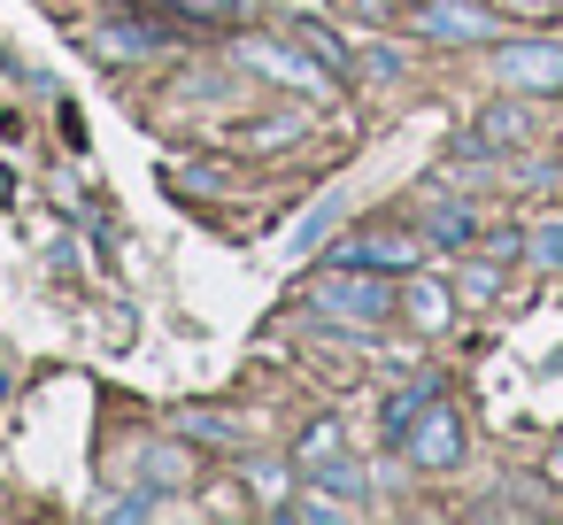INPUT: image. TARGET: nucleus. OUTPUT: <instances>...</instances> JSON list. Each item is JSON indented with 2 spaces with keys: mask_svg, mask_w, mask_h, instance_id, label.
<instances>
[{
  "mask_svg": "<svg viewBox=\"0 0 563 525\" xmlns=\"http://www.w3.org/2000/svg\"><path fill=\"white\" fill-rule=\"evenodd\" d=\"M455 294H463V302H486V294H501V263H471V271L455 278Z\"/></svg>",
  "mask_w": 563,
  "mask_h": 525,
  "instance_id": "16",
  "label": "nucleus"
},
{
  "mask_svg": "<svg viewBox=\"0 0 563 525\" xmlns=\"http://www.w3.org/2000/svg\"><path fill=\"white\" fill-rule=\"evenodd\" d=\"M540 371H555V379H563V348H555V356H548V363H540Z\"/></svg>",
  "mask_w": 563,
  "mask_h": 525,
  "instance_id": "21",
  "label": "nucleus"
},
{
  "mask_svg": "<svg viewBox=\"0 0 563 525\" xmlns=\"http://www.w3.org/2000/svg\"><path fill=\"white\" fill-rule=\"evenodd\" d=\"M401 309H409V325H417V332H440V325H448V309H455V294H448L440 278H409V286H401Z\"/></svg>",
  "mask_w": 563,
  "mask_h": 525,
  "instance_id": "9",
  "label": "nucleus"
},
{
  "mask_svg": "<svg viewBox=\"0 0 563 525\" xmlns=\"http://www.w3.org/2000/svg\"><path fill=\"white\" fill-rule=\"evenodd\" d=\"M532 140V117L517 109V101H494V109H478V124L463 132V147H478V155H494V147H525Z\"/></svg>",
  "mask_w": 563,
  "mask_h": 525,
  "instance_id": "7",
  "label": "nucleus"
},
{
  "mask_svg": "<svg viewBox=\"0 0 563 525\" xmlns=\"http://www.w3.org/2000/svg\"><path fill=\"white\" fill-rule=\"evenodd\" d=\"M394 448L417 463V471H455L463 463V417L440 402V394H424L409 417H401V433H394Z\"/></svg>",
  "mask_w": 563,
  "mask_h": 525,
  "instance_id": "2",
  "label": "nucleus"
},
{
  "mask_svg": "<svg viewBox=\"0 0 563 525\" xmlns=\"http://www.w3.org/2000/svg\"><path fill=\"white\" fill-rule=\"evenodd\" d=\"M340 209H347V194H340V186H332L324 201H309V209H301V217L286 225V240H278V255H286V263H301V255H317V248H324V232L340 225Z\"/></svg>",
  "mask_w": 563,
  "mask_h": 525,
  "instance_id": "5",
  "label": "nucleus"
},
{
  "mask_svg": "<svg viewBox=\"0 0 563 525\" xmlns=\"http://www.w3.org/2000/svg\"><path fill=\"white\" fill-rule=\"evenodd\" d=\"M170 425H178V433H186V440H232V433H240V425H232V417H224V409H178V417H170Z\"/></svg>",
  "mask_w": 563,
  "mask_h": 525,
  "instance_id": "12",
  "label": "nucleus"
},
{
  "mask_svg": "<svg viewBox=\"0 0 563 525\" xmlns=\"http://www.w3.org/2000/svg\"><path fill=\"white\" fill-rule=\"evenodd\" d=\"M332 448H340V425H332V417L301 433V463H317V456H332Z\"/></svg>",
  "mask_w": 563,
  "mask_h": 525,
  "instance_id": "17",
  "label": "nucleus"
},
{
  "mask_svg": "<svg viewBox=\"0 0 563 525\" xmlns=\"http://www.w3.org/2000/svg\"><path fill=\"white\" fill-rule=\"evenodd\" d=\"M478 225H471V209H432L424 217V240H440V248H463Z\"/></svg>",
  "mask_w": 563,
  "mask_h": 525,
  "instance_id": "14",
  "label": "nucleus"
},
{
  "mask_svg": "<svg viewBox=\"0 0 563 525\" xmlns=\"http://www.w3.org/2000/svg\"><path fill=\"white\" fill-rule=\"evenodd\" d=\"M309 471V486H324V494H340V502H363V463L347 456V448H332V456H317V463H301Z\"/></svg>",
  "mask_w": 563,
  "mask_h": 525,
  "instance_id": "10",
  "label": "nucleus"
},
{
  "mask_svg": "<svg viewBox=\"0 0 563 525\" xmlns=\"http://www.w3.org/2000/svg\"><path fill=\"white\" fill-rule=\"evenodd\" d=\"M0 402H9V356H0Z\"/></svg>",
  "mask_w": 563,
  "mask_h": 525,
  "instance_id": "22",
  "label": "nucleus"
},
{
  "mask_svg": "<svg viewBox=\"0 0 563 525\" xmlns=\"http://www.w3.org/2000/svg\"><path fill=\"white\" fill-rule=\"evenodd\" d=\"M525 240H532L525 255H532L540 271H563V217H555V225H540V232H525Z\"/></svg>",
  "mask_w": 563,
  "mask_h": 525,
  "instance_id": "15",
  "label": "nucleus"
},
{
  "mask_svg": "<svg viewBox=\"0 0 563 525\" xmlns=\"http://www.w3.org/2000/svg\"><path fill=\"white\" fill-rule=\"evenodd\" d=\"M155 47H163V32H147V24H101L93 32L101 63H132V55H155Z\"/></svg>",
  "mask_w": 563,
  "mask_h": 525,
  "instance_id": "11",
  "label": "nucleus"
},
{
  "mask_svg": "<svg viewBox=\"0 0 563 525\" xmlns=\"http://www.w3.org/2000/svg\"><path fill=\"white\" fill-rule=\"evenodd\" d=\"M417 32L440 40V47H486V40H494V17L478 9V0H424V9H417Z\"/></svg>",
  "mask_w": 563,
  "mask_h": 525,
  "instance_id": "4",
  "label": "nucleus"
},
{
  "mask_svg": "<svg viewBox=\"0 0 563 525\" xmlns=\"http://www.w3.org/2000/svg\"><path fill=\"white\" fill-rule=\"evenodd\" d=\"M247 63H255V70H271V78H286V86H309V94L332 78L324 63H301L294 47H271V40H247Z\"/></svg>",
  "mask_w": 563,
  "mask_h": 525,
  "instance_id": "8",
  "label": "nucleus"
},
{
  "mask_svg": "<svg viewBox=\"0 0 563 525\" xmlns=\"http://www.w3.org/2000/svg\"><path fill=\"white\" fill-rule=\"evenodd\" d=\"M501 9H509V17H532V24H540V17H555V0H501Z\"/></svg>",
  "mask_w": 563,
  "mask_h": 525,
  "instance_id": "19",
  "label": "nucleus"
},
{
  "mask_svg": "<svg viewBox=\"0 0 563 525\" xmlns=\"http://www.w3.org/2000/svg\"><path fill=\"white\" fill-rule=\"evenodd\" d=\"M417 255H424V240H409V232H363L340 248V263H363V271H417Z\"/></svg>",
  "mask_w": 563,
  "mask_h": 525,
  "instance_id": "6",
  "label": "nucleus"
},
{
  "mask_svg": "<svg viewBox=\"0 0 563 525\" xmlns=\"http://www.w3.org/2000/svg\"><path fill=\"white\" fill-rule=\"evenodd\" d=\"M294 40H301V47H309V55H317V63H324V70H332V78H340V70H347V47H340V40H332V32H324V24H294Z\"/></svg>",
  "mask_w": 563,
  "mask_h": 525,
  "instance_id": "13",
  "label": "nucleus"
},
{
  "mask_svg": "<svg viewBox=\"0 0 563 525\" xmlns=\"http://www.w3.org/2000/svg\"><path fill=\"white\" fill-rule=\"evenodd\" d=\"M548 479H563V440H555V456H548Z\"/></svg>",
  "mask_w": 563,
  "mask_h": 525,
  "instance_id": "20",
  "label": "nucleus"
},
{
  "mask_svg": "<svg viewBox=\"0 0 563 525\" xmlns=\"http://www.w3.org/2000/svg\"><path fill=\"white\" fill-rule=\"evenodd\" d=\"M501 86L509 94H563V47L555 40H525V47H501L494 55Z\"/></svg>",
  "mask_w": 563,
  "mask_h": 525,
  "instance_id": "3",
  "label": "nucleus"
},
{
  "mask_svg": "<svg viewBox=\"0 0 563 525\" xmlns=\"http://www.w3.org/2000/svg\"><path fill=\"white\" fill-rule=\"evenodd\" d=\"M178 9H194V17H209V24H232L247 0H178Z\"/></svg>",
  "mask_w": 563,
  "mask_h": 525,
  "instance_id": "18",
  "label": "nucleus"
},
{
  "mask_svg": "<svg viewBox=\"0 0 563 525\" xmlns=\"http://www.w3.org/2000/svg\"><path fill=\"white\" fill-rule=\"evenodd\" d=\"M309 309L332 317V325H386L401 309V286L394 271H363V263H332L317 286H309Z\"/></svg>",
  "mask_w": 563,
  "mask_h": 525,
  "instance_id": "1",
  "label": "nucleus"
}]
</instances>
